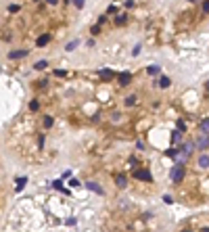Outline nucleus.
<instances>
[{"label":"nucleus","mask_w":209,"mask_h":232,"mask_svg":"<svg viewBox=\"0 0 209 232\" xmlns=\"http://www.w3.org/2000/svg\"><path fill=\"white\" fill-rule=\"evenodd\" d=\"M169 178H171V182H182V178H184V167H182V165H176V167L169 172Z\"/></svg>","instance_id":"obj_1"},{"label":"nucleus","mask_w":209,"mask_h":232,"mask_svg":"<svg viewBox=\"0 0 209 232\" xmlns=\"http://www.w3.org/2000/svg\"><path fill=\"white\" fill-rule=\"evenodd\" d=\"M134 176H136L138 180H144V182H153V176L149 174V169H136V172H134Z\"/></svg>","instance_id":"obj_2"},{"label":"nucleus","mask_w":209,"mask_h":232,"mask_svg":"<svg viewBox=\"0 0 209 232\" xmlns=\"http://www.w3.org/2000/svg\"><path fill=\"white\" fill-rule=\"evenodd\" d=\"M27 54H29V50H25V48H21V50H11V52H8V59L15 61V59H23V56H27Z\"/></svg>","instance_id":"obj_3"},{"label":"nucleus","mask_w":209,"mask_h":232,"mask_svg":"<svg viewBox=\"0 0 209 232\" xmlns=\"http://www.w3.org/2000/svg\"><path fill=\"white\" fill-rule=\"evenodd\" d=\"M197 146H199L201 151H205V148H209V136H207V134H203L201 138L197 140Z\"/></svg>","instance_id":"obj_4"},{"label":"nucleus","mask_w":209,"mask_h":232,"mask_svg":"<svg viewBox=\"0 0 209 232\" xmlns=\"http://www.w3.org/2000/svg\"><path fill=\"white\" fill-rule=\"evenodd\" d=\"M86 186H88V188H90L92 192H96V194H103V188L96 184V182H86Z\"/></svg>","instance_id":"obj_5"},{"label":"nucleus","mask_w":209,"mask_h":232,"mask_svg":"<svg viewBox=\"0 0 209 232\" xmlns=\"http://www.w3.org/2000/svg\"><path fill=\"white\" fill-rule=\"evenodd\" d=\"M48 42H50V36H48V34H44V36H40V38L36 40V44H38V46H46Z\"/></svg>","instance_id":"obj_6"},{"label":"nucleus","mask_w":209,"mask_h":232,"mask_svg":"<svg viewBox=\"0 0 209 232\" xmlns=\"http://www.w3.org/2000/svg\"><path fill=\"white\" fill-rule=\"evenodd\" d=\"M130 82H132V75H130V73H119V84L128 86Z\"/></svg>","instance_id":"obj_7"},{"label":"nucleus","mask_w":209,"mask_h":232,"mask_svg":"<svg viewBox=\"0 0 209 232\" xmlns=\"http://www.w3.org/2000/svg\"><path fill=\"white\" fill-rule=\"evenodd\" d=\"M199 128H201V134H207L209 136V119H203Z\"/></svg>","instance_id":"obj_8"},{"label":"nucleus","mask_w":209,"mask_h":232,"mask_svg":"<svg viewBox=\"0 0 209 232\" xmlns=\"http://www.w3.org/2000/svg\"><path fill=\"white\" fill-rule=\"evenodd\" d=\"M115 184L119 186V188H124V186L128 184V182H125V176H121V174H117V176H115Z\"/></svg>","instance_id":"obj_9"},{"label":"nucleus","mask_w":209,"mask_h":232,"mask_svg":"<svg viewBox=\"0 0 209 232\" xmlns=\"http://www.w3.org/2000/svg\"><path fill=\"white\" fill-rule=\"evenodd\" d=\"M199 165L201 167H209V155H201L199 157Z\"/></svg>","instance_id":"obj_10"},{"label":"nucleus","mask_w":209,"mask_h":232,"mask_svg":"<svg viewBox=\"0 0 209 232\" xmlns=\"http://www.w3.org/2000/svg\"><path fill=\"white\" fill-rule=\"evenodd\" d=\"M169 84H171V82H169V78H165V75H161V78H159V86H161V88H167Z\"/></svg>","instance_id":"obj_11"},{"label":"nucleus","mask_w":209,"mask_h":232,"mask_svg":"<svg viewBox=\"0 0 209 232\" xmlns=\"http://www.w3.org/2000/svg\"><path fill=\"white\" fill-rule=\"evenodd\" d=\"M100 78H103V80H111V78H113V71H109V69H103V71H100Z\"/></svg>","instance_id":"obj_12"},{"label":"nucleus","mask_w":209,"mask_h":232,"mask_svg":"<svg viewBox=\"0 0 209 232\" xmlns=\"http://www.w3.org/2000/svg\"><path fill=\"white\" fill-rule=\"evenodd\" d=\"M125 21H128V17H125V15H117V17H115V25H124Z\"/></svg>","instance_id":"obj_13"},{"label":"nucleus","mask_w":209,"mask_h":232,"mask_svg":"<svg viewBox=\"0 0 209 232\" xmlns=\"http://www.w3.org/2000/svg\"><path fill=\"white\" fill-rule=\"evenodd\" d=\"M25 182H27V178H17V186H15V188H17V190H21V188L25 186Z\"/></svg>","instance_id":"obj_14"},{"label":"nucleus","mask_w":209,"mask_h":232,"mask_svg":"<svg viewBox=\"0 0 209 232\" xmlns=\"http://www.w3.org/2000/svg\"><path fill=\"white\" fill-rule=\"evenodd\" d=\"M159 71H161V69H159V65H151V67H149V73H151V75H157Z\"/></svg>","instance_id":"obj_15"},{"label":"nucleus","mask_w":209,"mask_h":232,"mask_svg":"<svg viewBox=\"0 0 209 232\" xmlns=\"http://www.w3.org/2000/svg\"><path fill=\"white\" fill-rule=\"evenodd\" d=\"M44 128H52V117H50V115L44 117Z\"/></svg>","instance_id":"obj_16"},{"label":"nucleus","mask_w":209,"mask_h":232,"mask_svg":"<svg viewBox=\"0 0 209 232\" xmlns=\"http://www.w3.org/2000/svg\"><path fill=\"white\" fill-rule=\"evenodd\" d=\"M78 44H80V40H73V42H69V44H67V50H75V48H78Z\"/></svg>","instance_id":"obj_17"},{"label":"nucleus","mask_w":209,"mask_h":232,"mask_svg":"<svg viewBox=\"0 0 209 232\" xmlns=\"http://www.w3.org/2000/svg\"><path fill=\"white\" fill-rule=\"evenodd\" d=\"M29 109H32V111H38V109H40V102H38V100H32V102H29Z\"/></svg>","instance_id":"obj_18"},{"label":"nucleus","mask_w":209,"mask_h":232,"mask_svg":"<svg viewBox=\"0 0 209 232\" xmlns=\"http://www.w3.org/2000/svg\"><path fill=\"white\" fill-rule=\"evenodd\" d=\"M46 65H48V63H46V61H38V63H36V65H34V67H36V69H38V71H40V69H44V67H46Z\"/></svg>","instance_id":"obj_19"},{"label":"nucleus","mask_w":209,"mask_h":232,"mask_svg":"<svg viewBox=\"0 0 209 232\" xmlns=\"http://www.w3.org/2000/svg\"><path fill=\"white\" fill-rule=\"evenodd\" d=\"M180 138H182L180 132H174V134H171V140H174V142H180Z\"/></svg>","instance_id":"obj_20"},{"label":"nucleus","mask_w":209,"mask_h":232,"mask_svg":"<svg viewBox=\"0 0 209 232\" xmlns=\"http://www.w3.org/2000/svg\"><path fill=\"white\" fill-rule=\"evenodd\" d=\"M134 102H136V96H134V94H132V96H128V98H125V105H134Z\"/></svg>","instance_id":"obj_21"},{"label":"nucleus","mask_w":209,"mask_h":232,"mask_svg":"<svg viewBox=\"0 0 209 232\" xmlns=\"http://www.w3.org/2000/svg\"><path fill=\"white\" fill-rule=\"evenodd\" d=\"M69 186H73V188H78V186H80V180H75V178H71V180H69Z\"/></svg>","instance_id":"obj_22"},{"label":"nucleus","mask_w":209,"mask_h":232,"mask_svg":"<svg viewBox=\"0 0 209 232\" xmlns=\"http://www.w3.org/2000/svg\"><path fill=\"white\" fill-rule=\"evenodd\" d=\"M203 13H205V15L209 13V0H205V2H203Z\"/></svg>","instance_id":"obj_23"},{"label":"nucleus","mask_w":209,"mask_h":232,"mask_svg":"<svg viewBox=\"0 0 209 232\" xmlns=\"http://www.w3.org/2000/svg\"><path fill=\"white\" fill-rule=\"evenodd\" d=\"M8 11H11V13H17V11H19V6H17V4H11V6H8Z\"/></svg>","instance_id":"obj_24"},{"label":"nucleus","mask_w":209,"mask_h":232,"mask_svg":"<svg viewBox=\"0 0 209 232\" xmlns=\"http://www.w3.org/2000/svg\"><path fill=\"white\" fill-rule=\"evenodd\" d=\"M73 4H75L78 8H82V6H84V0H73Z\"/></svg>","instance_id":"obj_25"},{"label":"nucleus","mask_w":209,"mask_h":232,"mask_svg":"<svg viewBox=\"0 0 209 232\" xmlns=\"http://www.w3.org/2000/svg\"><path fill=\"white\" fill-rule=\"evenodd\" d=\"M140 48H142L140 44H138V46H134V50H132V54H138V52H140Z\"/></svg>","instance_id":"obj_26"},{"label":"nucleus","mask_w":209,"mask_h":232,"mask_svg":"<svg viewBox=\"0 0 209 232\" xmlns=\"http://www.w3.org/2000/svg\"><path fill=\"white\" fill-rule=\"evenodd\" d=\"M46 2H48V4H57L59 0H46Z\"/></svg>","instance_id":"obj_27"},{"label":"nucleus","mask_w":209,"mask_h":232,"mask_svg":"<svg viewBox=\"0 0 209 232\" xmlns=\"http://www.w3.org/2000/svg\"><path fill=\"white\" fill-rule=\"evenodd\" d=\"M188 2H197V0H188Z\"/></svg>","instance_id":"obj_28"}]
</instances>
